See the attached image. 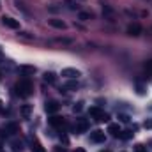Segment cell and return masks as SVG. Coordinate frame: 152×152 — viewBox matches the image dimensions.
<instances>
[{"label":"cell","mask_w":152,"mask_h":152,"mask_svg":"<svg viewBox=\"0 0 152 152\" xmlns=\"http://www.w3.org/2000/svg\"><path fill=\"white\" fill-rule=\"evenodd\" d=\"M106 140V136H104V131H101V129H96V131H92L90 133V142H94V143H103Z\"/></svg>","instance_id":"4"},{"label":"cell","mask_w":152,"mask_h":152,"mask_svg":"<svg viewBox=\"0 0 152 152\" xmlns=\"http://www.w3.org/2000/svg\"><path fill=\"white\" fill-rule=\"evenodd\" d=\"M64 88H67V90H76V88H78V83H76V81H69V83H66Z\"/></svg>","instance_id":"18"},{"label":"cell","mask_w":152,"mask_h":152,"mask_svg":"<svg viewBox=\"0 0 152 152\" xmlns=\"http://www.w3.org/2000/svg\"><path fill=\"white\" fill-rule=\"evenodd\" d=\"M20 113H21L23 118H28L30 113H32V106H30V104H23V106H21V110H20Z\"/></svg>","instance_id":"13"},{"label":"cell","mask_w":152,"mask_h":152,"mask_svg":"<svg viewBox=\"0 0 152 152\" xmlns=\"http://www.w3.org/2000/svg\"><path fill=\"white\" fill-rule=\"evenodd\" d=\"M62 76H66V78H71V80H76V78H80L81 73L75 69V67H66V69H62Z\"/></svg>","instance_id":"7"},{"label":"cell","mask_w":152,"mask_h":152,"mask_svg":"<svg viewBox=\"0 0 152 152\" xmlns=\"http://www.w3.org/2000/svg\"><path fill=\"white\" fill-rule=\"evenodd\" d=\"M136 152H147L143 149V145H136Z\"/></svg>","instance_id":"24"},{"label":"cell","mask_w":152,"mask_h":152,"mask_svg":"<svg viewBox=\"0 0 152 152\" xmlns=\"http://www.w3.org/2000/svg\"><path fill=\"white\" fill-rule=\"evenodd\" d=\"M23 147H25V145H23V142H21V140H12V142H11V149H12L14 152L21 151Z\"/></svg>","instance_id":"14"},{"label":"cell","mask_w":152,"mask_h":152,"mask_svg":"<svg viewBox=\"0 0 152 152\" xmlns=\"http://www.w3.org/2000/svg\"><path fill=\"white\" fill-rule=\"evenodd\" d=\"M18 124L16 122H9V124H5L2 129H0V136H4V134H14V133H18Z\"/></svg>","instance_id":"3"},{"label":"cell","mask_w":152,"mask_h":152,"mask_svg":"<svg viewBox=\"0 0 152 152\" xmlns=\"http://www.w3.org/2000/svg\"><path fill=\"white\" fill-rule=\"evenodd\" d=\"M60 140H62L64 143H69V140H67V136H60Z\"/></svg>","instance_id":"25"},{"label":"cell","mask_w":152,"mask_h":152,"mask_svg":"<svg viewBox=\"0 0 152 152\" xmlns=\"http://www.w3.org/2000/svg\"><path fill=\"white\" fill-rule=\"evenodd\" d=\"M88 129V122L85 120V118H78L75 124V131L78 133V134H81V133H85Z\"/></svg>","instance_id":"6"},{"label":"cell","mask_w":152,"mask_h":152,"mask_svg":"<svg viewBox=\"0 0 152 152\" xmlns=\"http://www.w3.org/2000/svg\"><path fill=\"white\" fill-rule=\"evenodd\" d=\"M81 110H83V103H78L75 108H73V112H75V113H80Z\"/></svg>","instance_id":"21"},{"label":"cell","mask_w":152,"mask_h":152,"mask_svg":"<svg viewBox=\"0 0 152 152\" xmlns=\"http://www.w3.org/2000/svg\"><path fill=\"white\" fill-rule=\"evenodd\" d=\"M127 34H129V36H140V34H142V27H140L138 23H131V25L127 27Z\"/></svg>","instance_id":"8"},{"label":"cell","mask_w":152,"mask_h":152,"mask_svg":"<svg viewBox=\"0 0 152 152\" xmlns=\"http://www.w3.org/2000/svg\"><path fill=\"white\" fill-rule=\"evenodd\" d=\"M103 152H108V151H103Z\"/></svg>","instance_id":"28"},{"label":"cell","mask_w":152,"mask_h":152,"mask_svg":"<svg viewBox=\"0 0 152 152\" xmlns=\"http://www.w3.org/2000/svg\"><path fill=\"white\" fill-rule=\"evenodd\" d=\"M2 23H4L7 28H12V30L20 28V21H16V20L11 18V16H4V18H2Z\"/></svg>","instance_id":"5"},{"label":"cell","mask_w":152,"mask_h":152,"mask_svg":"<svg viewBox=\"0 0 152 152\" xmlns=\"http://www.w3.org/2000/svg\"><path fill=\"white\" fill-rule=\"evenodd\" d=\"M48 122H50V126H53V127H62V126H64V118H62V117H57V115L50 117Z\"/></svg>","instance_id":"9"},{"label":"cell","mask_w":152,"mask_h":152,"mask_svg":"<svg viewBox=\"0 0 152 152\" xmlns=\"http://www.w3.org/2000/svg\"><path fill=\"white\" fill-rule=\"evenodd\" d=\"M78 18H80L81 21H87V20H90V14H88V12H78Z\"/></svg>","instance_id":"19"},{"label":"cell","mask_w":152,"mask_h":152,"mask_svg":"<svg viewBox=\"0 0 152 152\" xmlns=\"http://www.w3.org/2000/svg\"><path fill=\"white\" fill-rule=\"evenodd\" d=\"M143 126H145V129H152V120H151V118H149V120H145V124H143Z\"/></svg>","instance_id":"23"},{"label":"cell","mask_w":152,"mask_h":152,"mask_svg":"<svg viewBox=\"0 0 152 152\" xmlns=\"http://www.w3.org/2000/svg\"><path fill=\"white\" fill-rule=\"evenodd\" d=\"M76 152H85L83 149H76Z\"/></svg>","instance_id":"26"},{"label":"cell","mask_w":152,"mask_h":152,"mask_svg":"<svg viewBox=\"0 0 152 152\" xmlns=\"http://www.w3.org/2000/svg\"><path fill=\"white\" fill-rule=\"evenodd\" d=\"M20 69H21L23 73H34V71H36V67H30V66H21Z\"/></svg>","instance_id":"20"},{"label":"cell","mask_w":152,"mask_h":152,"mask_svg":"<svg viewBox=\"0 0 152 152\" xmlns=\"http://www.w3.org/2000/svg\"><path fill=\"white\" fill-rule=\"evenodd\" d=\"M16 94L20 97H28L32 94V81L30 80H20L16 83Z\"/></svg>","instance_id":"1"},{"label":"cell","mask_w":152,"mask_h":152,"mask_svg":"<svg viewBox=\"0 0 152 152\" xmlns=\"http://www.w3.org/2000/svg\"><path fill=\"white\" fill-rule=\"evenodd\" d=\"M55 112H58V103L57 101H48L46 103V113H55Z\"/></svg>","instance_id":"11"},{"label":"cell","mask_w":152,"mask_h":152,"mask_svg":"<svg viewBox=\"0 0 152 152\" xmlns=\"http://www.w3.org/2000/svg\"><path fill=\"white\" fill-rule=\"evenodd\" d=\"M44 81H46V83H50V85H53V83L57 81L55 73H44Z\"/></svg>","instance_id":"16"},{"label":"cell","mask_w":152,"mask_h":152,"mask_svg":"<svg viewBox=\"0 0 152 152\" xmlns=\"http://www.w3.org/2000/svg\"><path fill=\"white\" fill-rule=\"evenodd\" d=\"M30 149H32L34 152H46L44 149H42V145L39 143L36 138H32V140H30Z\"/></svg>","instance_id":"12"},{"label":"cell","mask_w":152,"mask_h":152,"mask_svg":"<svg viewBox=\"0 0 152 152\" xmlns=\"http://www.w3.org/2000/svg\"><path fill=\"white\" fill-rule=\"evenodd\" d=\"M118 138H122V140H129V138H133V131H120Z\"/></svg>","instance_id":"17"},{"label":"cell","mask_w":152,"mask_h":152,"mask_svg":"<svg viewBox=\"0 0 152 152\" xmlns=\"http://www.w3.org/2000/svg\"><path fill=\"white\" fill-rule=\"evenodd\" d=\"M48 23H50L53 28H58V30H64V28L67 27V25H66L62 20H57V18H53V20H48Z\"/></svg>","instance_id":"10"},{"label":"cell","mask_w":152,"mask_h":152,"mask_svg":"<svg viewBox=\"0 0 152 152\" xmlns=\"http://www.w3.org/2000/svg\"><path fill=\"white\" fill-rule=\"evenodd\" d=\"M118 118H120L122 122H129V115H126V113H120L118 115Z\"/></svg>","instance_id":"22"},{"label":"cell","mask_w":152,"mask_h":152,"mask_svg":"<svg viewBox=\"0 0 152 152\" xmlns=\"http://www.w3.org/2000/svg\"><path fill=\"white\" fill-rule=\"evenodd\" d=\"M0 112H2V101H0Z\"/></svg>","instance_id":"27"},{"label":"cell","mask_w":152,"mask_h":152,"mask_svg":"<svg viewBox=\"0 0 152 152\" xmlns=\"http://www.w3.org/2000/svg\"><path fill=\"white\" fill-rule=\"evenodd\" d=\"M108 133H112L113 136H118L120 134V126L118 124H110L108 126Z\"/></svg>","instance_id":"15"},{"label":"cell","mask_w":152,"mask_h":152,"mask_svg":"<svg viewBox=\"0 0 152 152\" xmlns=\"http://www.w3.org/2000/svg\"><path fill=\"white\" fill-rule=\"evenodd\" d=\"M88 113H90V117H94L97 122H106L110 117H108V113H104L99 106H92L90 110H88Z\"/></svg>","instance_id":"2"}]
</instances>
